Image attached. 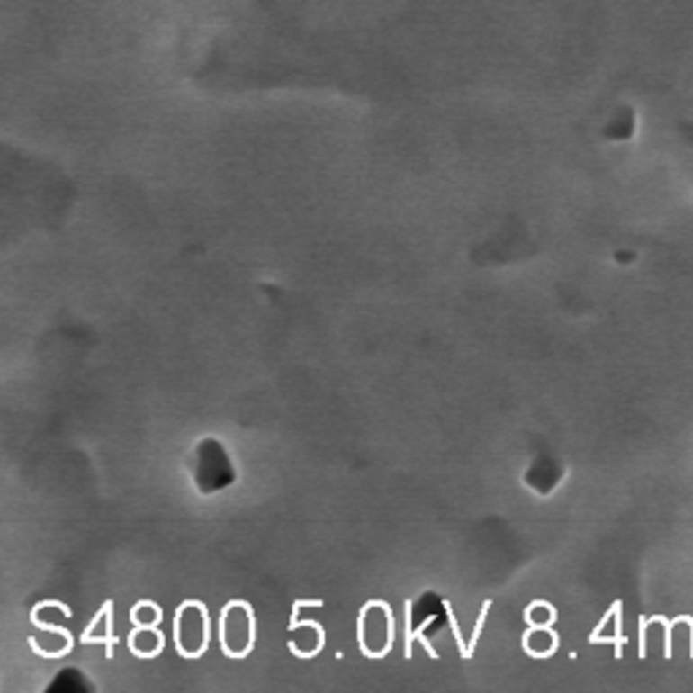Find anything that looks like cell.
<instances>
[{
	"label": "cell",
	"mask_w": 693,
	"mask_h": 693,
	"mask_svg": "<svg viewBox=\"0 0 693 693\" xmlns=\"http://www.w3.org/2000/svg\"><path fill=\"white\" fill-rule=\"evenodd\" d=\"M255 609L241 601V598H233L222 607L220 612V644H222V652L228 658H247L255 647V636H257V628H255Z\"/></svg>",
	"instance_id": "1"
},
{
	"label": "cell",
	"mask_w": 693,
	"mask_h": 693,
	"mask_svg": "<svg viewBox=\"0 0 693 693\" xmlns=\"http://www.w3.org/2000/svg\"><path fill=\"white\" fill-rule=\"evenodd\" d=\"M393 609L385 601H366L358 615V644L366 658H385L393 647Z\"/></svg>",
	"instance_id": "2"
},
{
	"label": "cell",
	"mask_w": 693,
	"mask_h": 693,
	"mask_svg": "<svg viewBox=\"0 0 693 693\" xmlns=\"http://www.w3.org/2000/svg\"><path fill=\"white\" fill-rule=\"evenodd\" d=\"M212 626H209V609L203 601H182L174 615V642L179 655L184 658H201L209 647Z\"/></svg>",
	"instance_id": "3"
},
{
	"label": "cell",
	"mask_w": 693,
	"mask_h": 693,
	"mask_svg": "<svg viewBox=\"0 0 693 693\" xmlns=\"http://www.w3.org/2000/svg\"><path fill=\"white\" fill-rule=\"evenodd\" d=\"M325 644V628L317 620H298V615L290 617V652L298 658H314Z\"/></svg>",
	"instance_id": "4"
},
{
	"label": "cell",
	"mask_w": 693,
	"mask_h": 693,
	"mask_svg": "<svg viewBox=\"0 0 693 693\" xmlns=\"http://www.w3.org/2000/svg\"><path fill=\"white\" fill-rule=\"evenodd\" d=\"M39 631L44 636H31L28 639L33 652H39L44 658H63L74 650V636H71L68 628H63V623L60 626H47V628H39Z\"/></svg>",
	"instance_id": "5"
},
{
	"label": "cell",
	"mask_w": 693,
	"mask_h": 693,
	"mask_svg": "<svg viewBox=\"0 0 693 693\" xmlns=\"http://www.w3.org/2000/svg\"><path fill=\"white\" fill-rule=\"evenodd\" d=\"M82 642H85V644H104V647H106V655H109V658L114 655V644H117L120 639H117V634H114V604H112V601H106V604L101 607V612L93 617L90 628L82 634Z\"/></svg>",
	"instance_id": "6"
},
{
	"label": "cell",
	"mask_w": 693,
	"mask_h": 693,
	"mask_svg": "<svg viewBox=\"0 0 693 693\" xmlns=\"http://www.w3.org/2000/svg\"><path fill=\"white\" fill-rule=\"evenodd\" d=\"M166 636L158 626H133L128 636V647L136 658H155L163 652Z\"/></svg>",
	"instance_id": "7"
},
{
	"label": "cell",
	"mask_w": 693,
	"mask_h": 693,
	"mask_svg": "<svg viewBox=\"0 0 693 693\" xmlns=\"http://www.w3.org/2000/svg\"><path fill=\"white\" fill-rule=\"evenodd\" d=\"M555 644H558V636L550 631V626H531L523 634V647H526L528 655L544 658L555 650Z\"/></svg>",
	"instance_id": "8"
},
{
	"label": "cell",
	"mask_w": 693,
	"mask_h": 693,
	"mask_svg": "<svg viewBox=\"0 0 693 693\" xmlns=\"http://www.w3.org/2000/svg\"><path fill=\"white\" fill-rule=\"evenodd\" d=\"M160 620H163V609H160V604H155V601H139L133 609H130V623L133 626H160Z\"/></svg>",
	"instance_id": "9"
},
{
	"label": "cell",
	"mask_w": 693,
	"mask_h": 693,
	"mask_svg": "<svg viewBox=\"0 0 693 693\" xmlns=\"http://www.w3.org/2000/svg\"><path fill=\"white\" fill-rule=\"evenodd\" d=\"M526 620L528 626H550L555 620V612L547 601H534L526 612Z\"/></svg>",
	"instance_id": "10"
}]
</instances>
